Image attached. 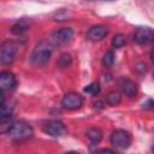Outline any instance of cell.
Returning a JSON list of instances; mask_svg holds the SVG:
<instances>
[{
    "instance_id": "1",
    "label": "cell",
    "mask_w": 154,
    "mask_h": 154,
    "mask_svg": "<svg viewBox=\"0 0 154 154\" xmlns=\"http://www.w3.org/2000/svg\"><path fill=\"white\" fill-rule=\"evenodd\" d=\"M5 134L13 143H22L32 136L34 130L29 123L24 120H17L11 123L10 128Z\"/></svg>"
},
{
    "instance_id": "2",
    "label": "cell",
    "mask_w": 154,
    "mask_h": 154,
    "mask_svg": "<svg viewBox=\"0 0 154 154\" xmlns=\"http://www.w3.org/2000/svg\"><path fill=\"white\" fill-rule=\"evenodd\" d=\"M52 52H53L52 45L47 41H42L38 45H36V47L34 48L30 57V61L35 66H42L49 60Z\"/></svg>"
},
{
    "instance_id": "3",
    "label": "cell",
    "mask_w": 154,
    "mask_h": 154,
    "mask_svg": "<svg viewBox=\"0 0 154 154\" xmlns=\"http://www.w3.org/2000/svg\"><path fill=\"white\" fill-rule=\"evenodd\" d=\"M111 144L118 149H126L131 144V135L123 129H117L111 135Z\"/></svg>"
},
{
    "instance_id": "4",
    "label": "cell",
    "mask_w": 154,
    "mask_h": 154,
    "mask_svg": "<svg viewBox=\"0 0 154 154\" xmlns=\"http://www.w3.org/2000/svg\"><path fill=\"white\" fill-rule=\"evenodd\" d=\"M17 52V45L13 41H5L0 47V61L4 65H10L13 63Z\"/></svg>"
},
{
    "instance_id": "5",
    "label": "cell",
    "mask_w": 154,
    "mask_h": 154,
    "mask_svg": "<svg viewBox=\"0 0 154 154\" xmlns=\"http://www.w3.org/2000/svg\"><path fill=\"white\" fill-rule=\"evenodd\" d=\"M43 131L48 134L52 137H63L66 135V126L61 120L58 119H52L45 123L43 125Z\"/></svg>"
},
{
    "instance_id": "6",
    "label": "cell",
    "mask_w": 154,
    "mask_h": 154,
    "mask_svg": "<svg viewBox=\"0 0 154 154\" xmlns=\"http://www.w3.org/2000/svg\"><path fill=\"white\" fill-rule=\"evenodd\" d=\"M61 105L66 109H78L83 105V97L77 93H67L63 97Z\"/></svg>"
},
{
    "instance_id": "7",
    "label": "cell",
    "mask_w": 154,
    "mask_h": 154,
    "mask_svg": "<svg viewBox=\"0 0 154 154\" xmlns=\"http://www.w3.org/2000/svg\"><path fill=\"white\" fill-rule=\"evenodd\" d=\"M73 37V30L71 28H63V29H59L57 31H54L51 36L52 38V42L54 45H65L67 42L71 41V38Z\"/></svg>"
},
{
    "instance_id": "8",
    "label": "cell",
    "mask_w": 154,
    "mask_h": 154,
    "mask_svg": "<svg viewBox=\"0 0 154 154\" xmlns=\"http://www.w3.org/2000/svg\"><path fill=\"white\" fill-rule=\"evenodd\" d=\"M154 40V31L150 28H138L134 34V41L138 45H148Z\"/></svg>"
},
{
    "instance_id": "9",
    "label": "cell",
    "mask_w": 154,
    "mask_h": 154,
    "mask_svg": "<svg viewBox=\"0 0 154 154\" xmlns=\"http://www.w3.org/2000/svg\"><path fill=\"white\" fill-rule=\"evenodd\" d=\"M17 84V79H16V76L10 72V71H2L0 73V85H1V89L2 91H6V90H12Z\"/></svg>"
},
{
    "instance_id": "10",
    "label": "cell",
    "mask_w": 154,
    "mask_h": 154,
    "mask_svg": "<svg viewBox=\"0 0 154 154\" xmlns=\"http://www.w3.org/2000/svg\"><path fill=\"white\" fill-rule=\"evenodd\" d=\"M107 28L103 26V25H94L91 26L88 32H87V37L90 40V41H100L102 38L106 37L107 35Z\"/></svg>"
},
{
    "instance_id": "11",
    "label": "cell",
    "mask_w": 154,
    "mask_h": 154,
    "mask_svg": "<svg viewBox=\"0 0 154 154\" xmlns=\"http://www.w3.org/2000/svg\"><path fill=\"white\" fill-rule=\"evenodd\" d=\"M120 88H122V91L130 99H132L137 95V84L129 78L120 79Z\"/></svg>"
},
{
    "instance_id": "12",
    "label": "cell",
    "mask_w": 154,
    "mask_h": 154,
    "mask_svg": "<svg viewBox=\"0 0 154 154\" xmlns=\"http://www.w3.org/2000/svg\"><path fill=\"white\" fill-rule=\"evenodd\" d=\"M85 135H87V137L90 140V142L93 144H97L102 140V131L100 129H97V128H90V129H88L87 132H85Z\"/></svg>"
},
{
    "instance_id": "13",
    "label": "cell",
    "mask_w": 154,
    "mask_h": 154,
    "mask_svg": "<svg viewBox=\"0 0 154 154\" xmlns=\"http://www.w3.org/2000/svg\"><path fill=\"white\" fill-rule=\"evenodd\" d=\"M28 29H29V23H28L25 19H22V20H19V22H17V23L11 28V31H12V34H14V35H22V34H24Z\"/></svg>"
},
{
    "instance_id": "14",
    "label": "cell",
    "mask_w": 154,
    "mask_h": 154,
    "mask_svg": "<svg viewBox=\"0 0 154 154\" xmlns=\"http://www.w3.org/2000/svg\"><path fill=\"white\" fill-rule=\"evenodd\" d=\"M120 100H122V96L118 91H111L106 96V103H108L109 106H117L120 102Z\"/></svg>"
},
{
    "instance_id": "15",
    "label": "cell",
    "mask_w": 154,
    "mask_h": 154,
    "mask_svg": "<svg viewBox=\"0 0 154 154\" xmlns=\"http://www.w3.org/2000/svg\"><path fill=\"white\" fill-rule=\"evenodd\" d=\"M71 61H72L71 55H70L69 53H63V54L59 57V59H58V66L61 67V69H65V67L70 66Z\"/></svg>"
},
{
    "instance_id": "16",
    "label": "cell",
    "mask_w": 154,
    "mask_h": 154,
    "mask_svg": "<svg viewBox=\"0 0 154 154\" xmlns=\"http://www.w3.org/2000/svg\"><path fill=\"white\" fill-rule=\"evenodd\" d=\"M126 43V38L123 34H117L113 36V40H112V46L114 48H120L123 47L124 45Z\"/></svg>"
},
{
    "instance_id": "17",
    "label": "cell",
    "mask_w": 154,
    "mask_h": 154,
    "mask_svg": "<svg viewBox=\"0 0 154 154\" xmlns=\"http://www.w3.org/2000/svg\"><path fill=\"white\" fill-rule=\"evenodd\" d=\"M102 64L106 67H111L114 64V53L112 51H108L102 57Z\"/></svg>"
},
{
    "instance_id": "18",
    "label": "cell",
    "mask_w": 154,
    "mask_h": 154,
    "mask_svg": "<svg viewBox=\"0 0 154 154\" xmlns=\"http://www.w3.org/2000/svg\"><path fill=\"white\" fill-rule=\"evenodd\" d=\"M84 91L90 95H97L100 93V84L97 82H93L84 87Z\"/></svg>"
},
{
    "instance_id": "19",
    "label": "cell",
    "mask_w": 154,
    "mask_h": 154,
    "mask_svg": "<svg viewBox=\"0 0 154 154\" xmlns=\"http://www.w3.org/2000/svg\"><path fill=\"white\" fill-rule=\"evenodd\" d=\"M144 108H154V100H148L146 103H143Z\"/></svg>"
},
{
    "instance_id": "20",
    "label": "cell",
    "mask_w": 154,
    "mask_h": 154,
    "mask_svg": "<svg viewBox=\"0 0 154 154\" xmlns=\"http://www.w3.org/2000/svg\"><path fill=\"white\" fill-rule=\"evenodd\" d=\"M94 105H95V107H99V108H102V107H103V106H102L103 103H102V102H100V101H97V102H95Z\"/></svg>"
},
{
    "instance_id": "21",
    "label": "cell",
    "mask_w": 154,
    "mask_h": 154,
    "mask_svg": "<svg viewBox=\"0 0 154 154\" xmlns=\"http://www.w3.org/2000/svg\"><path fill=\"white\" fill-rule=\"evenodd\" d=\"M99 152L100 153H113V150H111V149H100Z\"/></svg>"
},
{
    "instance_id": "22",
    "label": "cell",
    "mask_w": 154,
    "mask_h": 154,
    "mask_svg": "<svg viewBox=\"0 0 154 154\" xmlns=\"http://www.w3.org/2000/svg\"><path fill=\"white\" fill-rule=\"evenodd\" d=\"M150 59H152V61L154 63V49H153L152 53H150Z\"/></svg>"
},
{
    "instance_id": "23",
    "label": "cell",
    "mask_w": 154,
    "mask_h": 154,
    "mask_svg": "<svg viewBox=\"0 0 154 154\" xmlns=\"http://www.w3.org/2000/svg\"><path fill=\"white\" fill-rule=\"evenodd\" d=\"M153 150H154V144H153Z\"/></svg>"
}]
</instances>
